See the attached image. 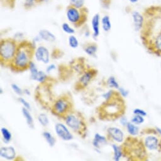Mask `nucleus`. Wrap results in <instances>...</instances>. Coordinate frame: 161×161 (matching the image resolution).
I'll return each instance as SVG.
<instances>
[{"label": "nucleus", "mask_w": 161, "mask_h": 161, "mask_svg": "<svg viewBox=\"0 0 161 161\" xmlns=\"http://www.w3.org/2000/svg\"><path fill=\"white\" fill-rule=\"evenodd\" d=\"M144 22L140 31L141 39L147 49L161 37V7L152 6L143 13Z\"/></svg>", "instance_id": "f257e3e1"}, {"label": "nucleus", "mask_w": 161, "mask_h": 161, "mask_svg": "<svg viewBox=\"0 0 161 161\" xmlns=\"http://www.w3.org/2000/svg\"><path fill=\"white\" fill-rule=\"evenodd\" d=\"M99 118L103 121H114L125 114L126 104L123 97L118 92L113 97L104 102L98 108Z\"/></svg>", "instance_id": "f03ea898"}, {"label": "nucleus", "mask_w": 161, "mask_h": 161, "mask_svg": "<svg viewBox=\"0 0 161 161\" xmlns=\"http://www.w3.org/2000/svg\"><path fill=\"white\" fill-rule=\"evenodd\" d=\"M36 45L28 41L19 42L15 57L10 66L16 72H21L29 69L36 49Z\"/></svg>", "instance_id": "7ed1b4c3"}, {"label": "nucleus", "mask_w": 161, "mask_h": 161, "mask_svg": "<svg viewBox=\"0 0 161 161\" xmlns=\"http://www.w3.org/2000/svg\"><path fill=\"white\" fill-rule=\"evenodd\" d=\"M123 156L131 160H145L148 158L147 150L141 138L133 136L125 140L121 145Z\"/></svg>", "instance_id": "20e7f679"}, {"label": "nucleus", "mask_w": 161, "mask_h": 161, "mask_svg": "<svg viewBox=\"0 0 161 161\" xmlns=\"http://www.w3.org/2000/svg\"><path fill=\"white\" fill-rule=\"evenodd\" d=\"M19 42L15 39L5 38L0 42V61L3 66H10L16 54Z\"/></svg>", "instance_id": "39448f33"}, {"label": "nucleus", "mask_w": 161, "mask_h": 161, "mask_svg": "<svg viewBox=\"0 0 161 161\" xmlns=\"http://www.w3.org/2000/svg\"><path fill=\"white\" fill-rule=\"evenodd\" d=\"M65 124L73 132L84 138L87 134V124L82 114L76 111H71L64 118Z\"/></svg>", "instance_id": "423d86ee"}, {"label": "nucleus", "mask_w": 161, "mask_h": 161, "mask_svg": "<svg viewBox=\"0 0 161 161\" xmlns=\"http://www.w3.org/2000/svg\"><path fill=\"white\" fill-rule=\"evenodd\" d=\"M140 134V138L147 150L161 152V135L156 128L144 129Z\"/></svg>", "instance_id": "0eeeda50"}, {"label": "nucleus", "mask_w": 161, "mask_h": 161, "mask_svg": "<svg viewBox=\"0 0 161 161\" xmlns=\"http://www.w3.org/2000/svg\"><path fill=\"white\" fill-rule=\"evenodd\" d=\"M73 106L71 95L65 94L54 100L50 110L54 115L64 118L66 114L72 111Z\"/></svg>", "instance_id": "6e6552de"}, {"label": "nucleus", "mask_w": 161, "mask_h": 161, "mask_svg": "<svg viewBox=\"0 0 161 161\" xmlns=\"http://www.w3.org/2000/svg\"><path fill=\"white\" fill-rule=\"evenodd\" d=\"M88 14L89 10L85 6L78 8L69 4L66 8V18L75 27H80L85 24L88 19Z\"/></svg>", "instance_id": "1a4fd4ad"}, {"label": "nucleus", "mask_w": 161, "mask_h": 161, "mask_svg": "<svg viewBox=\"0 0 161 161\" xmlns=\"http://www.w3.org/2000/svg\"><path fill=\"white\" fill-rule=\"evenodd\" d=\"M36 98L43 108L51 109L54 101L47 82L38 86L36 90Z\"/></svg>", "instance_id": "9d476101"}, {"label": "nucleus", "mask_w": 161, "mask_h": 161, "mask_svg": "<svg viewBox=\"0 0 161 161\" xmlns=\"http://www.w3.org/2000/svg\"><path fill=\"white\" fill-rule=\"evenodd\" d=\"M98 71L95 68H90L82 74L75 84V89L76 91H81L86 88L89 84L92 81V80L96 78Z\"/></svg>", "instance_id": "9b49d317"}, {"label": "nucleus", "mask_w": 161, "mask_h": 161, "mask_svg": "<svg viewBox=\"0 0 161 161\" xmlns=\"http://www.w3.org/2000/svg\"><path fill=\"white\" fill-rule=\"evenodd\" d=\"M56 134L64 141H71L73 139V135L66 124L58 123L54 126Z\"/></svg>", "instance_id": "f8f14e48"}, {"label": "nucleus", "mask_w": 161, "mask_h": 161, "mask_svg": "<svg viewBox=\"0 0 161 161\" xmlns=\"http://www.w3.org/2000/svg\"><path fill=\"white\" fill-rule=\"evenodd\" d=\"M34 58L36 60L39 62L42 63L43 64H48L50 61V53L49 49L44 46H38L35 49Z\"/></svg>", "instance_id": "ddd939ff"}, {"label": "nucleus", "mask_w": 161, "mask_h": 161, "mask_svg": "<svg viewBox=\"0 0 161 161\" xmlns=\"http://www.w3.org/2000/svg\"><path fill=\"white\" fill-rule=\"evenodd\" d=\"M108 138L118 143H122L125 141V135L123 131L117 127H110L107 130Z\"/></svg>", "instance_id": "4468645a"}, {"label": "nucleus", "mask_w": 161, "mask_h": 161, "mask_svg": "<svg viewBox=\"0 0 161 161\" xmlns=\"http://www.w3.org/2000/svg\"><path fill=\"white\" fill-rule=\"evenodd\" d=\"M16 150L12 146L2 147L0 148V156L8 160H12L16 157Z\"/></svg>", "instance_id": "2eb2a0df"}, {"label": "nucleus", "mask_w": 161, "mask_h": 161, "mask_svg": "<svg viewBox=\"0 0 161 161\" xmlns=\"http://www.w3.org/2000/svg\"><path fill=\"white\" fill-rule=\"evenodd\" d=\"M131 16L133 19V26H134L135 30L137 32L141 31L144 22L143 15H142L140 12L137 11H134L133 12Z\"/></svg>", "instance_id": "dca6fc26"}, {"label": "nucleus", "mask_w": 161, "mask_h": 161, "mask_svg": "<svg viewBox=\"0 0 161 161\" xmlns=\"http://www.w3.org/2000/svg\"><path fill=\"white\" fill-rule=\"evenodd\" d=\"M108 143V139L106 136L99 134V133H96L94 135V138L92 140V145L95 148L96 150L98 151L99 153L101 152L100 148L104 145H106Z\"/></svg>", "instance_id": "f3484780"}, {"label": "nucleus", "mask_w": 161, "mask_h": 161, "mask_svg": "<svg viewBox=\"0 0 161 161\" xmlns=\"http://www.w3.org/2000/svg\"><path fill=\"white\" fill-rule=\"evenodd\" d=\"M101 17L99 14H96L92 19V29L93 31V37L97 39L100 34Z\"/></svg>", "instance_id": "a211bd4d"}, {"label": "nucleus", "mask_w": 161, "mask_h": 161, "mask_svg": "<svg viewBox=\"0 0 161 161\" xmlns=\"http://www.w3.org/2000/svg\"><path fill=\"white\" fill-rule=\"evenodd\" d=\"M39 36L42 40H44L46 42H54L56 39V36L51 32L46 29H42L39 32Z\"/></svg>", "instance_id": "6ab92c4d"}, {"label": "nucleus", "mask_w": 161, "mask_h": 161, "mask_svg": "<svg viewBox=\"0 0 161 161\" xmlns=\"http://www.w3.org/2000/svg\"><path fill=\"white\" fill-rule=\"evenodd\" d=\"M98 49L97 44L95 42H89L87 43L84 46V50L85 53L91 56H96Z\"/></svg>", "instance_id": "aec40b11"}, {"label": "nucleus", "mask_w": 161, "mask_h": 161, "mask_svg": "<svg viewBox=\"0 0 161 161\" xmlns=\"http://www.w3.org/2000/svg\"><path fill=\"white\" fill-rule=\"evenodd\" d=\"M22 114H23L24 117L25 118V119L26 120V123L28 125V126H29V128H34V119H33L32 114L30 113V110L23 107L22 109Z\"/></svg>", "instance_id": "412c9836"}, {"label": "nucleus", "mask_w": 161, "mask_h": 161, "mask_svg": "<svg viewBox=\"0 0 161 161\" xmlns=\"http://www.w3.org/2000/svg\"><path fill=\"white\" fill-rule=\"evenodd\" d=\"M71 67L73 68L75 72L82 74L86 71L84 61H80V59H79V61L74 60L71 63Z\"/></svg>", "instance_id": "4be33fe9"}, {"label": "nucleus", "mask_w": 161, "mask_h": 161, "mask_svg": "<svg viewBox=\"0 0 161 161\" xmlns=\"http://www.w3.org/2000/svg\"><path fill=\"white\" fill-rule=\"evenodd\" d=\"M126 128L127 131L131 136H136L140 134L139 127L133 123L131 121L128 123V124L126 126Z\"/></svg>", "instance_id": "5701e85b"}, {"label": "nucleus", "mask_w": 161, "mask_h": 161, "mask_svg": "<svg viewBox=\"0 0 161 161\" xmlns=\"http://www.w3.org/2000/svg\"><path fill=\"white\" fill-rule=\"evenodd\" d=\"M111 147L114 152V156H113L114 160L119 161L121 159V158L123 156L121 146H119L117 144L113 143L111 145Z\"/></svg>", "instance_id": "b1692460"}, {"label": "nucleus", "mask_w": 161, "mask_h": 161, "mask_svg": "<svg viewBox=\"0 0 161 161\" xmlns=\"http://www.w3.org/2000/svg\"><path fill=\"white\" fill-rule=\"evenodd\" d=\"M102 28L104 32H108L111 29V22L110 17L108 15H104L101 19Z\"/></svg>", "instance_id": "393cba45"}, {"label": "nucleus", "mask_w": 161, "mask_h": 161, "mask_svg": "<svg viewBox=\"0 0 161 161\" xmlns=\"http://www.w3.org/2000/svg\"><path fill=\"white\" fill-rule=\"evenodd\" d=\"M1 133L4 143L7 144L9 143L12 139V134L8 128L3 127L1 128Z\"/></svg>", "instance_id": "a878e982"}, {"label": "nucleus", "mask_w": 161, "mask_h": 161, "mask_svg": "<svg viewBox=\"0 0 161 161\" xmlns=\"http://www.w3.org/2000/svg\"><path fill=\"white\" fill-rule=\"evenodd\" d=\"M44 1L45 0H25L24 3V8L25 10H31Z\"/></svg>", "instance_id": "bb28decb"}, {"label": "nucleus", "mask_w": 161, "mask_h": 161, "mask_svg": "<svg viewBox=\"0 0 161 161\" xmlns=\"http://www.w3.org/2000/svg\"><path fill=\"white\" fill-rule=\"evenodd\" d=\"M42 136L46 140L47 144L51 147H53L56 144V139L49 131H44L42 133Z\"/></svg>", "instance_id": "cd10ccee"}, {"label": "nucleus", "mask_w": 161, "mask_h": 161, "mask_svg": "<svg viewBox=\"0 0 161 161\" xmlns=\"http://www.w3.org/2000/svg\"><path fill=\"white\" fill-rule=\"evenodd\" d=\"M29 71H30V78L34 81H35V78L39 72V70L37 68V66L35 63H34L32 61L31 62L29 67Z\"/></svg>", "instance_id": "c85d7f7f"}, {"label": "nucleus", "mask_w": 161, "mask_h": 161, "mask_svg": "<svg viewBox=\"0 0 161 161\" xmlns=\"http://www.w3.org/2000/svg\"><path fill=\"white\" fill-rule=\"evenodd\" d=\"M48 79V76L47 75L46 73H45L43 71H39L36 78L35 81L40 83V84H44L47 82V80Z\"/></svg>", "instance_id": "c756f323"}, {"label": "nucleus", "mask_w": 161, "mask_h": 161, "mask_svg": "<svg viewBox=\"0 0 161 161\" xmlns=\"http://www.w3.org/2000/svg\"><path fill=\"white\" fill-rule=\"evenodd\" d=\"M106 82H107L108 86L111 88H113V89H115L117 90L119 88V85L118 82H117L116 78L113 76L109 77L108 79L107 80Z\"/></svg>", "instance_id": "7c9ffc66"}, {"label": "nucleus", "mask_w": 161, "mask_h": 161, "mask_svg": "<svg viewBox=\"0 0 161 161\" xmlns=\"http://www.w3.org/2000/svg\"><path fill=\"white\" fill-rule=\"evenodd\" d=\"M38 121L40 124L44 127L48 126V125L49 124V119L45 113H41L39 114Z\"/></svg>", "instance_id": "2f4dec72"}, {"label": "nucleus", "mask_w": 161, "mask_h": 161, "mask_svg": "<svg viewBox=\"0 0 161 161\" xmlns=\"http://www.w3.org/2000/svg\"><path fill=\"white\" fill-rule=\"evenodd\" d=\"M69 46L72 49H76L79 46V42L76 37L73 35H71L68 38Z\"/></svg>", "instance_id": "473e14b6"}, {"label": "nucleus", "mask_w": 161, "mask_h": 161, "mask_svg": "<svg viewBox=\"0 0 161 161\" xmlns=\"http://www.w3.org/2000/svg\"><path fill=\"white\" fill-rule=\"evenodd\" d=\"M61 28L64 32L69 35H73L75 32V29L71 27L68 23H63L61 25Z\"/></svg>", "instance_id": "72a5a7b5"}, {"label": "nucleus", "mask_w": 161, "mask_h": 161, "mask_svg": "<svg viewBox=\"0 0 161 161\" xmlns=\"http://www.w3.org/2000/svg\"><path fill=\"white\" fill-rule=\"evenodd\" d=\"M144 121H145L144 117L142 116H140V115H138V114H134V116H133V118H131V121L133 123H134L136 125H139L143 123Z\"/></svg>", "instance_id": "f704fd0d"}, {"label": "nucleus", "mask_w": 161, "mask_h": 161, "mask_svg": "<svg viewBox=\"0 0 161 161\" xmlns=\"http://www.w3.org/2000/svg\"><path fill=\"white\" fill-rule=\"evenodd\" d=\"M16 0H1L2 6L7 7L8 8L12 9L15 7Z\"/></svg>", "instance_id": "c9c22d12"}, {"label": "nucleus", "mask_w": 161, "mask_h": 161, "mask_svg": "<svg viewBox=\"0 0 161 161\" xmlns=\"http://www.w3.org/2000/svg\"><path fill=\"white\" fill-rule=\"evenodd\" d=\"M70 5L78 8L84 7L85 0H69Z\"/></svg>", "instance_id": "e433bc0d"}, {"label": "nucleus", "mask_w": 161, "mask_h": 161, "mask_svg": "<svg viewBox=\"0 0 161 161\" xmlns=\"http://www.w3.org/2000/svg\"><path fill=\"white\" fill-rule=\"evenodd\" d=\"M11 87L12 89L13 90V91L18 96H21L23 94H24V91L16 84H12L11 85Z\"/></svg>", "instance_id": "4c0bfd02"}, {"label": "nucleus", "mask_w": 161, "mask_h": 161, "mask_svg": "<svg viewBox=\"0 0 161 161\" xmlns=\"http://www.w3.org/2000/svg\"><path fill=\"white\" fill-rule=\"evenodd\" d=\"M116 93V91H114V90H110L105 93H104L102 95L103 98L105 100V101H108L109 99H110L111 97H113L114 96V95Z\"/></svg>", "instance_id": "58836bf2"}, {"label": "nucleus", "mask_w": 161, "mask_h": 161, "mask_svg": "<svg viewBox=\"0 0 161 161\" xmlns=\"http://www.w3.org/2000/svg\"><path fill=\"white\" fill-rule=\"evenodd\" d=\"M19 101L20 102V103L23 106L24 108L29 109V110H31V104L27 102L24 98L20 97L19 98Z\"/></svg>", "instance_id": "ea45409f"}, {"label": "nucleus", "mask_w": 161, "mask_h": 161, "mask_svg": "<svg viewBox=\"0 0 161 161\" xmlns=\"http://www.w3.org/2000/svg\"><path fill=\"white\" fill-rule=\"evenodd\" d=\"M133 113L134 114H138V115H140V116H142L143 117H145L147 116V113L145 111L142 109H138V108H136V109H135L133 111Z\"/></svg>", "instance_id": "a19ab883"}, {"label": "nucleus", "mask_w": 161, "mask_h": 161, "mask_svg": "<svg viewBox=\"0 0 161 161\" xmlns=\"http://www.w3.org/2000/svg\"><path fill=\"white\" fill-rule=\"evenodd\" d=\"M100 1L102 7L106 9H108L110 7L112 2V0H100Z\"/></svg>", "instance_id": "79ce46f5"}, {"label": "nucleus", "mask_w": 161, "mask_h": 161, "mask_svg": "<svg viewBox=\"0 0 161 161\" xmlns=\"http://www.w3.org/2000/svg\"><path fill=\"white\" fill-rule=\"evenodd\" d=\"M118 92L120 94V95L123 97H126L128 96V94H129L128 91H127L126 89H124L123 87H119V88L118 89Z\"/></svg>", "instance_id": "37998d69"}, {"label": "nucleus", "mask_w": 161, "mask_h": 161, "mask_svg": "<svg viewBox=\"0 0 161 161\" xmlns=\"http://www.w3.org/2000/svg\"><path fill=\"white\" fill-rule=\"evenodd\" d=\"M56 66L54 64H50L48 65V66H47V68H46V73H49L51 72L52 71L56 69Z\"/></svg>", "instance_id": "c03bdc74"}, {"label": "nucleus", "mask_w": 161, "mask_h": 161, "mask_svg": "<svg viewBox=\"0 0 161 161\" xmlns=\"http://www.w3.org/2000/svg\"><path fill=\"white\" fill-rule=\"evenodd\" d=\"M120 124L123 126H126V125L128 124V119L126 118V116H121V118H120Z\"/></svg>", "instance_id": "a18cd8bd"}, {"label": "nucleus", "mask_w": 161, "mask_h": 161, "mask_svg": "<svg viewBox=\"0 0 161 161\" xmlns=\"http://www.w3.org/2000/svg\"><path fill=\"white\" fill-rule=\"evenodd\" d=\"M24 94H25L26 96H30L31 95V91L28 89H25L24 90Z\"/></svg>", "instance_id": "49530a36"}, {"label": "nucleus", "mask_w": 161, "mask_h": 161, "mask_svg": "<svg viewBox=\"0 0 161 161\" xmlns=\"http://www.w3.org/2000/svg\"><path fill=\"white\" fill-rule=\"evenodd\" d=\"M128 1L132 3H137L138 2H139V0H128Z\"/></svg>", "instance_id": "de8ad7c7"}, {"label": "nucleus", "mask_w": 161, "mask_h": 161, "mask_svg": "<svg viewBox=\"0 0 161 161\" xmlns=\"http://www.w3.org/2000/svg\"><path fill=\"white\" fill-rule=\"evenodd\" d=\"M156 130H157V131L159 133V134L161 135V128H156Z\"/></svg>", "instance_id": "09e8293b"}, {"label": "nucleus", "mask_w": 161, "mask_h": 161, "mask_svg": "<svg viewBox=\"0 0 161 161\" xmlns=\"http://www.w3.org/2000/svg\"><path fill=\"white\" fill-rule=\"evenodd\" d=\"M3 89H0V94H3Z\"/></svg>", "instance_id": "8fccbe9b"}]
</instances>
